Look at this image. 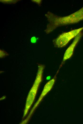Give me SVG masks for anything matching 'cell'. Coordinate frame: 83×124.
I'll use <instances>...</instances> for the list:
<instances>
[{
    "label": "cell",
    "mask_w": 83,
    "mask_h": 124,
    "mask_svg": "<svg viewBox=\"0 0 83 124\" xmlns=\"http://www.w3.org/2000/svg\"><path fill=\"white\" fill-rule=\"evenodd\" d=\"M83 30V26L62 33L54 40L53 42L54 45L58 48L65 46L71 39L75 37Z\"/></svg>",
    "instance_id": "3"
},
{
    "label": "cell",
    "mask_w": 83,
    "mask_h": 124,
    "mask_svg": "<svg viewBox=\"0 0 83 124\" xmlns=\"http://www.w3.org/2000/svg\"><path fill=\"white\" fill-rule=\"evenodd\" d=\"M50 22L49 32L56 28L68 25L78 23L83 20V6L78 10L67 16H61L50 13L47 14Z\"/></svg>",
    "instance_id": "1"
},
{
    "label": "cell",
    "mask_w": 83,
    "mask_h": 124,
    "mask_svg": "<svg viewBox=\"0 0 83 124\" xmlns=\"http://www.w3.org/2000/svg\"><path fill=\"white\" fill-rule=\"evenodd\" d=\"M31 42L32 43H34L36 41V39L35 37H33L31 38Z\"/></svg>",
    "instance_id": "7"
},
{
    "label": "cell",
    "mask_w": 83,
    "mask_h": 124,
    "mask_svg": "<svg viewBox=\"0 0 83 124\" xmlns=\"http://www.w3.org/2000/svg\"><path fill=\"white\" fill-rule=\"evenodd\" d=\"M45 67L44 65L40 64H38L37 71L35 81L27 98L23 119H24L27 115L34 101L38 89L42 80Z\"/></svg>",
    "instance_id": "2"
},
{
    "label": "cell",
    "mask_w": 83,
    "mask_h": 124,
    "mask_svg": "<svg viewBox=\"0 0 83 124\" xmlns=\"http://www.w3.org/2000/svg\"><path fill=\"white\" fill-rule=\"evenodd\" d=\"M57 73V72L53 78L46 84L37 101L31 109L27 117L20 123L21 124H26L29 120L35 110L38 106L43 98L50 91L52 88L55 82Z\"/></svg>",
    "instance_id": "4"
},
{
    "label": "cell",
    "mask_w": 83,
    "mask_h": 124,
    "mask_svg": "<svg viewBox=\"0 0 83 124\" xmlns=\"http://www.w3.org/2000/svg\"><path fill=\"white\" fill-rule=\"evenodd\" d=\"M8 54L4 51L2 50L0 51V58H3L6 56H7Z\"/></svg>",
    "instance_id": "6"
},
{
    "label": "cell",
    "mask_w": 83,
    "mask_h": 124,
    "mask_svg": "<svg viewBox=\"0 0 83 124\" xmlns=\"http://www.w3.org/2000/svg\"><path fill=\"white\" fill-rule=\"evenodd\" d=\"M83 35V33L81 32L75 37L72 43L65 51L61 64L66 60L70 58L72 56L75 48Z\"/></svg>",
    "instance_id": "5"
}]
</instances>
